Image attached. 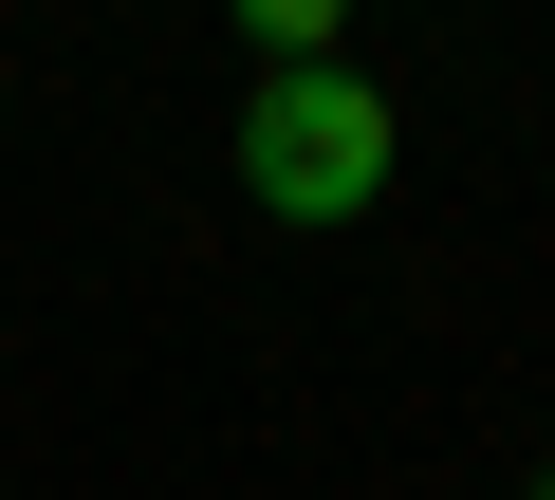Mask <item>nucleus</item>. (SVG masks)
Returning a JSON list of instances; mask_svg holds the SVG:
<instances>
[{
  "label": "nucleus",
  "instance_id": "nucleus-1",
  "mask_svg": "<svg viewBox=\"0 0 555 500\" xmlns=\"http://www.w3.org/2000/svg\"><path fill=\"white\" fill-rule=\"evenodd\" d=\"M389 93L352 75V56H315V75H259L241 93V185L278 204V222H371L389 204Z\"/></svg>",
  "mask_w": 555,
  "mask_h": 500
},
{
  "label": "nucleus",
  "instance_id": "nucleus-2",
  "mask_svg": "<svg viewBox=\"0 0 555 500\" xmlns=\"http://www.w3.org/2000/svg\"><path fill=\"white\" fill-rule=\"evenodd\" d=\"M537 500H555V482H537Z\"/></svg>",
  "mask_w": 555,
  "mask_h": 500
}]
</instances>
